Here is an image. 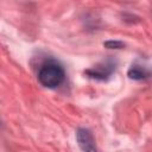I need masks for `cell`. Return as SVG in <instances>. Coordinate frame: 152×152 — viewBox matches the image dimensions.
Instances as JSON below:
<instances>
[{
  "instance_id": "6da1fadb",
  "label": "cell",
  "mask_w": 152,
  "mask_h": 152,
  "mask_svg": "<svg viewBox=\"0 0 152 152\" xmlns=\"http://www.w3.org/2000/svg\"><path fill=\"white\" fill-rule=\"evenodd\" d=\"M37 78L43 87L55 89L63 83L65 78V71L61 63L55 59H49L40 65Z\"/></svg>"
},
{
  "instance_id": "7a4b0ae2",
  "label": "cell",
  "mask_w": 152,
  "mask_h": 152,
  "mask_svg": "<svg viewBox=\"0 0 152 152\" xmlns=\"http://www.w3.org/2000/svg\"><path fill=\"white\" fill-rule=\"evenodd\" d=\"M114 70H115V63L110 59H107V61H103V62L94 65L90 69H87L84 71V74L93 80L107 81L112 76Z\"/></svg>"
},
{
  "instance_id": "3957f363",
  "label": "cell",
  "mask_w": 152,
  "mask_h": 152,
  "mask_svg": "<svg viewBox=\"0 0 152 152\" xmlns=\"http://www.w3.org/2000/svg\"><path fill=\"white\" fill-rule=\"evenodd\" d=\"M76 140H77V144H78V146L82 151L94 152V151L97 150L96 144H95V138H94L91 131L88 129V128H84V127L77 128Z\"/></svg>"
},
{
  "instance_id": "277c9868",
  "label": "cell",
  "mask_w": 152,
  "mask_h": 152,
  "mask_svg": "<svg viewBox=\"0 0 152 152\" xmlns=\"http://www.w3.org/2000/svg\"><path fill=\"white\" fill-rule=\"evenodd\" d=\"M127 76L133 81H144L152 76V71L144 65L132 64L127 70Z\"/></svg>"
},
{
  "instance_id": "5b68a950",
  "label": "cell",
  "mask_w": 152,
  "mask_h": 152,
  "mask_svg": "<svg viewBox=\"0 0 152 152\" xmlns=\"http://www.w3.org/2000/svg\"><path fill=\"white\" fill-rule=\"evenodd\" d=\"M103 46L106 49H110V50H121L125 48V43L121 42V40H114V39H110V40H107L103 43Z\"/></svg>"
},
{
  "instance_id": "8992f818",
  "label": "cell",
  "mask_w": 152,
  "mask_h": 152,
  "mask_svg": "<svg viewBox=\"0 0 152 152\" xmlns=\"http://www.w3.org/2000/svg\"><path fill=\"white\" fill-rule=\"evenodd\" d=\"M122 20L125 21V23H129V24H134V23H138V21H140V19L138 18V17H135V15H133V14H128V13H124L122 14Z\"/></svg>"
}]
</instances>
